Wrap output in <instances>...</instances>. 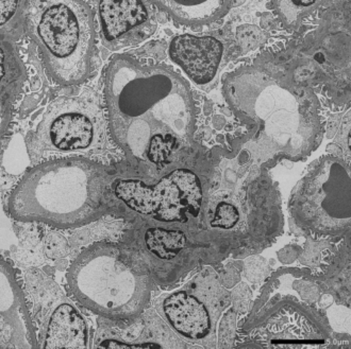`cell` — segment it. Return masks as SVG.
Wrapping results in <instances>:
<instances>
[{
	"label": "cell",
	"instance_id": "6da1fadb",
	"mask_svg": "<svg viewBox=\"0 0 351 349\" xmlns=\"http://www.w3.org/2000/svg\"><path fill=\"white\" fill-rule=\"evenodd\" d=\"M105 97L110 136L128 157L164 168L192 146L194 97L169 67L117 55L106 71Z\"/></svg>",
	"mask_w": 351,
	"mask_h": 349
},
{
	"label": "cell",
	"instance_id": "7a4b0ae2",
	"mask_svg": "<svg viewBox=\"0 0 351 349\" xmlns=\"http://www.w3.org/2000/svg\"><path fill=\"white\" fill-rule=\"evenodd\" d=\"M223 94L235 115L258 127L252 152L261 163L300 161L322 140L315 94L277 68L241 65L223 79Z\"/></svg>",
	"mask_w": 351,
	"mask_h": 349
},
{
	"label": "cell",
	"instance_id": "3957f363",
	"mask_svg": "<svg viewBox=\"0 0 351 349\" xmlns=\"http://www.w3.org/2000/svg\"><path fill=\"white\" fill-rule=\"evenodd\" d=\"M113 179L107 168L82 156L31 168L8 201L10 217L61 229L86 227L108 211Z\"/></svg>",
	"mask_w": 351,
	"mask_h": 349
},
{
	"label": "cell",
	"instance_id": "277c9868",
	"mask_svg": "<svg viewBox=\"0 0 351 349\" xmlns=\"http://www.w3.org/2000/svg\"><path fill=\"white\" fill-rule=\"evenodd\" d=\"M66 281L81 306L109 321H134L152 296V272L140 253L109 241L82 250Z\"/></svg>",
	"mask_w": 351,
	"mask_h": 349
},
{
	"label": "cell",
	"instance_id": "5b68a950",
	"mask_svg": "<svg viewBox=\"0 0 351 349\" xmlns=\"http://www.w3.org/2000/svg\"><path fill=\"white\" fill-rule=\"evenodd\" d=\"M24 28L38 46L48 75L60 86H79L90 78L95 57L92 9L81 0L27 3Z\"/></svg>",
	"mask_w": 351,
	"mask_h": 349
},
{
	"label": "cell",
	"instance_id": "8992f818",
	"mask_svg": "<svg viewBox=\"0 0 351 349\" xmlns=\"http://www.w3.org/2000/svg\"><path fill=\"white\" fill-rule=\"evenodd\" d=\"M350 186L348 166L335 156H324L295 190L293 217L314 234H342L350 227Z\"/></svg>",
	"mask_w": 351,
	"mask_h": 349
},
{
	"label": "cell",
	"instance_id": "52a82bcc",
	"mask_svg": "<svg viewBox=\"0 0 351 349\" xmlns=\"http://www.w3.org/2000/svg\"><path fill=\"white\" fill-rule=\"evenodd\" d=\"M107 121L90 99L60 98L50 104L26 140L31 157L46 154H86L99 151L107 137Z\"/></svg>",
	"mask_w": 351,
	"mask_h": 349
},
{
	"label": "cell",
	"instance_id": "ba28073f",
	"mask_svg": "<svg viewBox=\"0 0 351 349\" xmlns=\"http://www.w3.org/2000/svg\"><path fill=\"white\" fill-rule=\"evenodd\" d=\"M113 194L133 211L162 223H186L197 219L204 207L202 179L188 168H176L156 184L119 179Z\"/></svg>",
	"mask_w": 351,
	"mask_h": 349
},
{
	"label": "cell",
	"instance_id": "9c48e42d",
	"mask_svg": "<svg viewBox=\"0 0 351 349\" xmlns=\"http://www.w3.org/2000/svg\"><path fill=\"white\" fill-rule=\"evenodd\" d=\"M202 281H191L182 288L163 295L156 309L179 339L191 344L213 347L216 325L221 313V288Z\"/></svg>",
	"mask_w": 351,
	"mask_h": 349
},
{
	"label": "cell",
	"instance_id": "30bf717a",
	"mask_svg": "<svg viewBox=\"0 0 351 349\" xmlns=\"http://www.w3.org/2000/svg\"><path fill=\"white\" fill-rule=\"evenodd\" d=\"M100 38L108 49L119 50L149 38L157 23L143 1L102 0L98 3Z\"/></svg>",
	"mask_w": 351,
	"mask_h": 349
},
{
	"label": "cell",
	"instance_id": "8fae6325",
	"mask_svg": "<svg viewBox=\"0 0 351 349\" xmlns=\"http://www.w3.org/2000/svg\"><path fill=\"white\" fill-rule=\"evenodd\" d=\"M0 348H38V337L15 272L7 260L0 261Z\"/></svg>",
	"mask_w": 351,
	"mask_h": 349
},
{
	"label": "cell",
	"instance_id": "7c38bea8",
	"mask_svg": "<svg viewBox=\"0 0 351 349\" xmlns=\"http://www.w3.org/2000/svg\"><path fill=\"white\" fill-rule=\"evenodd\" d=\"M169 55L195 86L209 90L219 80L225 47L213 36L181 34L171 40Z\"/></svg>",
	"mask_w": 351,
	"mask_h": 349
},
{
	"label": "cell",
	"instance_id": "4fadbf2b",
	"mask_svg": "<svg viewBox=\"0 0 351 349\" xmlns=\"http://www.w3.org/2000/svg\"><path fill=\"white\" fill-rule=\"evenodd\" d=\"M88 326L81 312L69 300L53 305L48 313L43 348H86Z\"/></svg>",
	"mask_w": 351,
	"mask_h": 349
},
{
	"label": "cell",
	"instance_id": "5bb4252c",
	"mask_svg": "<svg viewBox=\"0 0 351 349\" xmlns=\"http://www.w3.org/2000/svg\"><path fill=\"white\" fill-rule=\"evenodd\" d=\"M161 11L169 14L175 22L186 26L212 24L230 11L234 1L231 0H206V1H179L160 0L154 1Z\"/></svg>",
	"mask_w": 351,
	"mask_h": 349
},
{
	"label": "cell",
	"instance_id": "9a60e30c",
	"mask_svg": "<svg viewBox=\"0 0 351 349\" xmlns=\"http://www.w3.org/2000/svg\"><path fill=\"white\" fill-rule=\"evenodd\" d=\"M276 11L281 21L287 26H294L304 16L311 13L321 5V1L315 0H287V1H274Z\"/></svg>",
	"mask_w": 351,
	"mask_h": 349
},
{
	"label": "cell",
	"instance_id": "2e32d148",
	"mask_svg": "<svg viewBox=\"0 0 351 349\" xmlns=\"http://www.w3.org/2000/svg\"><path fill=\"white\" fill-rule=\"evenodd\" d=\"M241 220L240 209L231 201H219L210 220L212 229L228 231L237 227Z\"/></svg>",
	"mask_w": 351,
	"mask_h": 349
}]
</instances>
